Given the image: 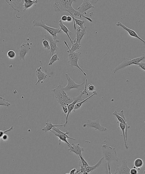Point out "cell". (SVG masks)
<instances>
[{"label":"cell","mask_w":145,"mask_h":174,"mask_svg":"<svg viewBox=\"0 0 145 174\" xmlns=\"http://www.w3.org/2000/svg\"><path fill=\"white\" fill-rule=\"evenodd\" d=\"M52 91L54 94L58 103L62 107L68 106L74 101L73 97L67 94L65 91L64 87L63 85H58L57 88L52 90Z\"/></svg>","instance_id":"1"},{"label":"cell","mask_w":145,"mask_h":174,"mask_svg":"<svg viewBox=\"0 0 145 174\" xmlns=\"http://www.w3.org/2000/svg\"><path fill=\"white\" fill-rule=\"evenodd\" d=\"M76 1L75 0L56 1L53 4V7L55 12L59 13L67 12L69 13L71 16L73 17L77 10L73 7L72 4Z\"/></svg>","instance_id":"2"},{"label":"cell","mask_w":145,"mask_h":174,"mask_svg":"<svg viewBox=\"0 0 145 174\" xmlns=\"http://www.w3.org/2000/svg\"><path fill=\"white\" fill-rule=\"evenodd\" d=\"M64 43L68 49V50H67V52L68 53V63L69 64L70 66L71 67H73L74 66L76 67L82 72V73L84 75L87 76L86 73L79 66L78 64V61L81 55L80 52H72L69 46V45H68V44H67L66 41H64Z\"/></svg>","instance_id":"3"},{"label":"cell","mask_w":145,"mask_h":174,"mask_svg":"<svg viewBox=\"0 0 145 174\" xmlns=\"http://www.w3.org/2000/svg\"><path fill=\"white\" fill-rule=\"evenodd\" d=\"M103 156L104 159L107 161L108 162L110 163L113 161H118L119 158L115 148L112 147L110 146L106 145H102L101 146Z\"/></svg>","instance_id":"4"},{"label":"cell","mask_w":145,"mask_h":174,"mask_svg":"<svg viewBox=\"0 0 145 174\" xmlns=\"http://www.w3.org/2000/svg\"><path fill=\"white\" fill-rule=\"evenodd\" d=\"M33 24L34 27H41L47 31L48 33L51 35L54 40H58L57 34H62L61 30L60 28H54L51 27H50L47 26L44 22L43 20L40 21L35 20L33 21Z\"/></svg>","instance_id":"5"},{"label":"cell","mask_w":145,"mask_h":174,"mask_svg":"<svg viewBox=\"0 0 145 174\" xmlns=\"http://www.w3.org/2000/svg\"><path fill=\"white\" fill-rule=\"evenodd\" d=\"M144 59H145V54H143L141 56L136 58L130 59V60H125L121 64L118 65L115 68L114 70H113V73H116L117 71L121 69L127 67L130 65H137V64L141 63Z\"/></svg>","instance_id":"6"},{"label":"cell","mask_w":145,"mask_h":174,"mask_svg":"<svg viewBox=\"0 0 145 174\" xmlns=\"http://www.w3.org/2000/svg\"><path fill=\"white\" fill-rule=\"evenodd\" d=\"M98 1L84 0L82 4L77 8V11L82 14L86 15L87 10L92 8H95L93 4L97 3Z\"/></svg>","instance_id":"7"},{"label":"cell","mask_w":145,"mask_h":174,"mask_svg":"<svg viewBox=\"0 0 145 174\" xmlns=\"http://www.w3.org/2000/svg\"><path fill=\"white\" fill-rule=\"evenodd\" d=\"M113 114L116 117L118 120V122H119L120 123H121L125 125L126 128L125 132L126 141L127 145H128L127 140L128 130L130 128V126L129 125L127 124V120L124 114V110H122L119 113H118L116 111H115Z\"/></svg>","instance_id":"8"},{"label":"cell","mask_w":145,"mask_h":174,"mask_svg":"<svg viewBox=\"0 0 145 174\" xmlns=\"http://www.w3.org/2000/svg\"><path fill=\"white\" fill-rule=\"evenodd\" d=\"M66 78L68 80V84L66 87H64V90L66 91H71V90L73 89H77L79 90L82 88L83 87L84 85L85 84V83H82L80 84L76 83L71 78V77L69 76L68 74H65Z\"/></svg>","instance_id":"9"},{"label":"cell","mask_w":145,"mask_h":174,"mask_svg":"<svg viewBox=\"0 0 145 174\" xmlns=\"http://www.w3.org/2000/svg\"><path fill=\"white\" fill-rule=\"evenodd\" d=\"M44 37L46 38L45 39L48 40L49 41L50 46L51 47V51L49 53L50 55L52 56L54 54L55 52H58L59 49L58 47L57 46V44L60 42V40L54 39V38L51 36V35L48 32H47L46 34L44 35Z\"/></svg>","instance_id":"10"},{"label":"cell","mask_w":145,"mask_h":174,"mask_svg":"<svg viewBox=\"0 0 145 174\" xmlns=\"http://www.w3.org/2000/svg\"><path fill=\"white\" fill-rule=\"evenodd\" d=\"M83 126L85 127H89V128H93L96 130H99L101 132H105L107 130L106 128L103 126L100 123L99 120H95L94 121H92L91 120H88L87 121L86 124H84Z\"/></svg>","instance_id":"11"},{"label":"cell","mask_w":145,"mask_h":174,"mask_svg":"<svg viewBox=\"0 0 145 174\" xmlns=\"http://www.w3.org/2000/svg\"><path fill=\"white\" fill-rule=\"evenodd\" d=\"M31 49V45L29 42L23 43L18 50V58L25 61V58L28 52Z\"/></svg>","instance_id":"12"},{"label":"cell","mask_w":145,"mask_h":174,"mask_svg":"<svg viewBox=\"0 0 145 174\" xmlns=\"http://www.w3.org/2000/svg\"><path fill=\"white\" fill-rule=\"evenodd\" d=\"M82 95H83L82 94H80L77 97H73L74 100V101L68 105V113L67 115L66 116V123H65V125H66L68 122L69 116L70 114L72 112L74 111L76 104L79 101H82L84 100L82 98Z\"/></svg>","instance_id":"13"},{"label":"cell","mask_w":145,"mask_h":174,"mask_svg":"<svg viewBox=\"0 0 145 174\" xmlns=\"http://www.w3.org/2000/svg\"><path fill=\"white\" fill-rule=\"evenodd\" d=\"M51 132L52 133H53L56 136H57L59 139V145H61V142L63 141L64 142L66 143V144L68 145L69 147H71V145L68 142V140L67 139H71L73 140H76V139H74V138L70 137L68 136V134L69 133V132L68 131V130L66 131V133L64 134H59L57 133L56 132L54 131L53 130H51Z\"/></svg>","instance_id":"14"},{"label":"cell","mask_w":145,"mask_h":174,"mask_svg":"<svg viewBox=\"0 0 145 174\" xmlns=\"http://www.w3.org/2000/svg\"><path fill=\"white\" fill-rule=\"evenodd\" d=\"M130 169L127 165V161L126 159L123 160L122 164L121 166H118L115 174H130Z\"/></svg>","instance_id":"15"},{"label":"cell","mask_w":145,"mask_h":174,"mask_svg":"<svg viewBox=\"0 0 145 174\" xmlns=\"http://www.w3.org/2000/svg\"><path fill=\"white\" fill-rule=\"evenodd\" d=\"M11 7L15 10L20 12L21 11H24V1H6Z\"/></svg>","instance_id":"16"},{"label":"cell","mask_w":145,"mask_h":174,"mask_svg":"<svg viewBox=\"0 0 145 174\" xmlns=\"http://www.w3.org/2000/svg\"><path fill=\"white\" fill-rule=\"evenodd\" d=\"M116 25L117 26V27H121L123 29H124L127 32L129 35H130L131 37L138 39L140 40L142 42L144 45H145V41L142 39V38H140V37L138 35L137 33L135 31L127 27L126 26H125L123 24H122V23L120 22H118L116 24Z\"/></svg>","instance_id":"17"},{"label":"cell","mask_w":145,"mask_h":174,"mask_svg":"<svg viewBox=\"0 0 145 174\" xmlns=\"http://www.w3.org/2000/svg\"><path fill=\"white\" fill-rule=\"evenodd\" d=\"M41 69L42 67H40L37 68L36 70L35 71V75L37 76L38 79V81L35 83L36 86H37V85L40 82L41 83H43V81L45 80L47 78L48 75L42 72Z\"/></svg>","instance_id":"18"},{"label":"cell","mask_w":145,"mask_h":174,"mask_svg":"<svg viewBox=\"0 0 145 174\" xmlns=\"http://www.w3.org/2000/svg\"><path fill=\"white\" fill-rule=\"evenodd\" d=\"M84 149L85 148L84 147H82L80 146L79 144H72L71 147H69L68 150L70 152L74 153L79 158L80 156H82V152L84 151Z\"/></svg>","instance_id":"19"},{"label":"cell","mask_w":145,"mask_h":174,"mask_svg":"<svg viewBox=\"0 0 145 174\" xmlns=\"http://www.w3.org/2000/svg\"><path fill=\"white\" fill-rule=\"evenodd\" d=\"M87 28L86 26L85 27L84 29L81 28L79 27H78L76 29V30H77V37H76V38H77V41L79 44L80 45V46H81V40L83 38L85 35L86 34V30Z\"/></svg>","instance_id":"20"},{"label":"cell","mask_w":145,"mask_h":174,"mask_svg":"<svg viewBox=\"0 0 145 174\" xmlns=\"http://www.w3.org/2000/svg\"><path fill=\"white\" fill-rule=\"evenodd\" d=\"M46 126L43 127L42 129V130L44 131L46 133H47L48 131H51L53 128H55V127H66V126L65 125V124L61 125H53L51 122H49L48 121L46 122Z\"/></svg>","instance_id":"21"},{"label":"cell","mask_w":145,"mask_h":174,"mask_svg":"<svg viewBox=\"0 0 145 174\" xmlns=\"http://www.w3.org/2000/svg\"><path fill=\"white\" fill-rule=\"evenodd\" d=\"M59 26H60V29L62 31H63L66 34L67 36H68V38H69V39L71 42H72V40L71 38V37L70 36L69 34H72L71 32L69 31V30L68 29L66 26H65V25L64 24L63 22L61 20L59 21Z\"/></svg>","instance_id":"22"},{"label":"cell","mask_w":145,"mask_h":174,"mask_svg":"<svg viewBox=\"0 0 145 174\" xmlns=\"http://www.w3.org/2000/svg\"><path fill=\"white\" fill-rule=\"evenodd\" d=\"M104 159V157L101 158V159L94 166H89L88 167H85L86 171L87 173H88V174L90 173H92L94 170H96V169L99 167V166H101L102 161Z\"/></svg>","instance_id":"23"},{"label":"cell","mask_w":145,"mask_h":174,"mask_svg":"<svg viewBox=\"0 0 145 174\" xmlns=\"http://www.w3.org/2000/svg\"><path fill=\"white\" fill-rule=\"evenodd\" d=\"M38 2V0H24V12L26 10L31 7L35 4H36Z\"/></svg>","instance_id":"24"},{"label":"cell","mask_w":145,"mask_h":174,"mask_svg":"<svg viewBox=\"0 0 145 174\" xmlns=\"http://www.w3.org/2000/svg\"><path fill=\"white\" fill-rule=\"evenodd\" d=\"M97 95V92H96V93H94L91 96H90V97H89L85 99L84 100L82 101L79 102H78L76 104L74 108V111H73L74 112L75 111H76V110L79 109L82 106V105L83 104L85 103L86 102H88V100L89 99L93 97L94 96Z\"/></svg>","instance_id":"25"},{"label":"cell","mask_w":145,"mask_h":174,"mask_svg":"<svg viewBox=\"0 0 145 174\" xmlns=\"http://www.w3.org/2000/svg\"><path fill=\"white\" fill-rule=\"evenodd\" d=\"M72 17L73 22H74V29H77L76 28V25H78L81 28L84 29L85 27H84V24L85 23V20H81L76 18L75 17Z\"/></svg>","instance_id":"26"},{"label":"cell","mask_w":145,"mask_h":174,"mask_svg":"<svg viewBox=\"0 0 145 174\" xmlns=\"http://www.w3.org/2000/svg\"><path fill=\"white\" fill-rule=\"evenodd\" d=\"M72 44L71 48V51L73 52H75L77 50L79 49L81 47V46L79 44L77 41V38H75L74 41H73L71 43Z\"/></svg>","instance_id":"27"},{"label":"cell","mask_w":145,"mask_h":174,"mask_svg":"<svg viewBox=\"0 0 145 174\" xmlns=\"http://www.w3.org/2000/svg\"><path fill=\"white\" fill-rule=\"evenodd\" d=\"M119 128L121 129L122 131L123 132V136H124V141L125 146L126 149L127 150V149L129 148V145H127L126 141L125 132L126 128L125 125H124V124L121 123H120Z\"/></svg>","instance_id":"28"},{"label":"cell","mask_w":145,"mask_h":174,"mask_svg":"<svg viewBox=\"0 0 145 174\" xmlns=\"http://www.w3.org/2000/svg\"><path fill=\"white\" fill-rule=\"evenodd\" d=\"M144 164V163L143 160L142 159H139V158L137 159L134 161V166H135V167L138 169V170H140V168L143 167Z\"/></svg>","instance_id":"29"},{"label":"cell","mask_w":145,"mask_h":174,"mask_svg":"<svg viewBox=\"0 0 145 174\" xmlns=\"http://www.w3.org/2000/svg\"><path fill=\"white\" fill-rule=\"evenodd\" d=\"M59 60H60V59L58 57V52H57L52 56V58L50 60L49 63L48 65L49 66H52L55 62Z\"/></svg>","instance_id":"30"},{"label":"cell","mask_w":145,"mask_h":174,"mask_svg":"<svg viewBox=\"0 0 145 174\" xmlns=\"http://www.w3.org/2000/svg\"><path fill=\"white\" fill-rule=\"evenodd\" d=\"M42 44H43V48H45V49H46L50 52L51 51V47L49 41L48 40L45 39L44 38H43Z\"/></svg>","instance_id":"31"},{"label":"cell","mask_w":145,"mask_h":174,"mask_svg":"<svg viewBox=\"0 0 145 174\" xmlns=\"http://www.w3.org/2000/svg\"><path fill=\"white\" fill-rule=\"evenodd\" d=\"M79 164L80 165H82L84 167H88L89 165L87 162L85 160L84 158L82 156H80L79 157Z\"/></svg>","instance_id":"32"},{"label":"cell","mask_w":145,"mask_h":174,"mask_svg":"<svg viewBox=\"0 0 145 174\" xmlns=\"http://www.w3.org/2000/svg\"><path fill=\"white\" fill-rule=\"evenodd\" d=\"M10 105H11L10 103L7 102L5 99L2 97H0V106H4L9 107Z\"/></svg>","instance_id":"33"},{"label":"cell","mask_w":145,"mask_h":174,"mask_svg":"<svg viewBox=\"0 0 145 174\" xmlns=\"http://www.w3.org/2000/svg\"><path fill=\"white\" fill-rule=\"evenodd\" d=\"M16 55L15 52L13 50H10L7 53V56L10 59H14L15 58Z\"/></svg>","instance_id":"34"},{"label":"cell","mask_w":145,"mask_h":174,"mask_svg":"<svg viewBox=\"0 0 145 174\" xmlns=\"http://www.w3.org/2000/svg\"><path fill=\"white\" fill-rule=\"evenodd\" d=\"M87 88H88V91H89L93 93V94L96 92V87L92 84H90L88 86V87H87Z\"/></svg>","instance_id":"35"},{"label":"cell","mask_w":145,"mask_h":174,"mask_svg":"<svg viewBox=\"0 0 145 174\" xmlns=\"http://www.w3.org/2000/svg\"><path fill=\"white\" fill-rule=\"evenodd\" d=\"M87 83H88V80L86 79V80L85 85V88H84V90H83V91H80L81 94H82V95L85 94L87 97L89 95L88 93V92L87 91Z\"/></svg>","instance_id":"36"},{"label":"cell","mask_w":145,"mask_h":174,"mask_svg":"<svg viewBox=\"0 0 145 174\" xmlns=\"http://www.w3.org/2000/svg\"><path fill=\"white\" fill-rule=\"evenodd\" d=\"M13 129V127L12 126L10 128L6 130L5 131L0 130V138H1L2 137L4 136V135L6 133H7L9 131L12 130Z\"/></svg>","instance_id":"37"},{"label":"cell","mask_w":145,"mask_h":174,"mask_svg":"<svg viewBox=\"0 0 145 174\" xmlns=\"http://www.w3.org/2000/svg\"><path fill=\"white\" fill-rule=\"evenodd\" d=\"M106 174H113L111 172L110 163L107 162V165H106Z\"/></svg>","instance_id":"38"},{"label":"cell","mask_w":145,"mask_h":174,"mask_svg":"<svg viewBox=\"0 0 145 174\" xmlns=\"http://www.w3.org/2000/svg\"><path fill=\"white\" fill-rule=\"evenodd\" d=\"M130 174H139L138 171L134 167L133 168L130 169Z\"/></svg>","instance_id":"39"},{"label":"cell","mask_w":145,"mask_h":174,"mask_svg":"<svg viewBox=\"0 0 145 174\" xmlns=\"http://www.w3.org/2000/svg\"><path fill=\"white\" fill-rule=\"evenodd\" d=\"M137 65H138L140 67L145 71V62H141V63L137 64Z\"/></svg>","instance_id":"40"},{"label":"cell","mask_w":145,"mask_h":174,"mask_svg":"<svg viewBox=\"0 0 145 174\" xmlns=\"http://www.w3.org/2000/svg\"><path fill=\"white\" fill-rule=\"evenodd\" d=\"M62 107L63 111L64 113L65 114H67L68 113V106H62Z\"/></svg>","instance_id":"41"},{"label":"cell","mask_w":145,"mask_h":174,"mask_svg":"<svg viewBox=\"0 0 145 174\" xmlns=\"http://www.w3.org/2000/svg\"><path fill=\"white\" fill-rule=\"evenodd\" d=\"M1 139H2V140L3 141H4V142H7V141L9 139L8 136L5 134L4 135V136L2 137Z\"/></svg>","instance_id":"42"},{"label":"cell","mask_w":145,"mask_h":174,"mask_svg":"<svg viewBox=\"0 0 145 174\" xmlns=\"http://www.w3.org/2000/svg\"><path fill=\"white\" fill-rule=\"evenodd\" d=\"M77 170L76 168L73 169L70 172V174H77Z\"/></svg>","instance_id":"43"},{"label":"cell","mask_w":145,"mask_h":174,"mask_svg":"<svg viewBox=\"0 0 145 174\" xmlns=\"http://www.w3.org/2000/svg\"><path fill=\"white\" fill-rule=\"evenodd\" d=\"M72 21L73 18L71 16L68 15L67 16V22H71Z\"/></svg>","instance_id":"44"},{"label":"cell","mask_w":145,"mask_h":174,"mask_svg":"<svg viewBox=\"0 0 145 174\" xmlns=\"http://www.w3.org/2000/svg\"><path fill=\"white\" fill-rule=\"evenodd\" d=\"M61 20L63 22L67 21V16L66 15H63V16L61 17Z\"/></svg>","instance_id":"45"},{"label":"cell","mask_w":145,"mask_h":174,"mask_svg":"<svg viewBox=\"0 0 145 174\" xmlns=\"http://www.w3.org/2000/svg\"><path fill=\"white\" fill-rule=\"evenodd\" d=\"M66 174H70V173H66Z\"/></svg>","instance_id":"46"},{"label":"cell","mask_w":145,"mask_h":174,"mask_svg":"<svg viewBox=\"0 0 145 174\" xmlns=\"http://www.w3.org/2000/svg\"><path fill=\"white\" fill-rule=\"evenodd\" d=\"M1 138H0V140H1Z\"/></svg>","instance_id":"47"}]
</instances>
